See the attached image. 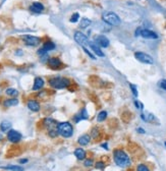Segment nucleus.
Returning a JSON list of instances; mask_svg holds the SVG:
<instances>
[{
	"mask_svg": "<svg viewBox=\"0 0 166 171\" xmlns=\"http://www.w3.org/2000/svg\"><path fill=\"white\" fill-rule=\"evenodd\" d=\"M113 160L115 164L121 168L128 167L131 163L128 155L121 149H116L113 151Z\"/></svg>",
	"mask_w": 166,
	"mask_h": 171,
	"instance_id": "nucleus-1",
	"label": "nucleus"
},
{
	"mask_svg": "<svg viewBox=\"0 0 166 171\" xmlns=\"http://www.w3.org/2000/svg\"><path fill=\"white\" fill-rule=\"evenodd\" d=\"M49 85L51 88L56 90H61L65 89L71 85V81L67 77H62V76H56V77H51L49 80Z\"/></svg>",
	"mask_w": 166,
	"mask_h": 171,
	"instance_id": "nucleus-2",
	"label": "nucleus"
},
{
	"mask_svg": "<svg viewBox=\"0 0 166 171\" xmlns=\"http://www.w3.org/2000/svg\"><path fill=\"white\" fill-rule=\"evenodd\" d=\"M57 130H58V134L61 136L62 138L68 139L71 138L74 134V128H72L71 123L68 121H64V122H60L57 125Z\"/></svg>",
	"mask_w": 166,
	"mask_h": 171,
	"instance_id": "nucleus-3",
	"label": "nucleus"
},
{
	"mask_svg": "<svg viewBox=\"0 0 166 171\" xmlns=\"http://www.w3.org/2000/svg\"><path fill=\"white\" fill-rule=\"evenodd\" d=\"M102 20L107 25L113 26V27H117V26L120 25V19H119V16L112 11L104 12L102 15Z\"/></svg>",
	"mask_w": 166,
	"mask_h": 171,
	"instance_id": "nucleus-4",
	"label": "nucleus"
},
{
	"mask_svg": "<svg viewBox=\"0 0 166 171\" xmlns=\"http://www.w3.org/2000/svg\"><path fill=\"white\" fill-rule=\"evenodd\" d=\"M134 57H136L137 60H139L140 62H142V63H145V64H153L154 63V59H153L149 54H147L145 52L138 51V52L134 53Z\"/></svg>",
	"mask_w": 166,
	"mask_h": 171,
	"instance_id": "nucleus-5",
	"label": "nucleus"
},
{
	"mask_svg": "<svg viewBox=\"0 0 166 171\" xmlns=\"http://www.w3.org/2000/svg\"><path fill=\"white\" fill-rule=\"evenodd\" d=\"M22 39L25 42L26 45H28V46H37L41 43L40 38L36 37V36H32V35H25V36H23Z\"/></svg>",
	"mask_w": 166,
	"mask_h": 171,
	"instance_id": "nucleus-6",
	"label": "nucleus"
},
{
	"mask_svg": "<svg viewBox=\"0 0 166 171\" xmlns=\"http://www.w3.org/2000/svg\"><path fill=\"white\" fill-rule=\"evenodd\" d=\"M6 138L12 144H17L22 140V134L19 131L14 130V129H10V130H8V133H7Z\"/></svg>",
	"mask_w": 166,
	"mask_h": 171,
	"instance_id": "nucleus-7",
	"label": "nucleus"
},
{
	"mask_svg": "<svg viewBox=\"0 0 166 171\" xmlns=\"http://www.w3.org/2000/svg\"><path fill=\"white\" fill-rule=\"evenodd\" d=\"M74 41H76L77 44H80V45H86V44H89L88 37L82 32H76L74 35Z\"/></svg>",
	"mask_w": 166,
	"mask_h": 171,
	"instance_id": "nucleus-8",
	"label": "nucleus"
},
{
	"mask_svg": "<svg viewBox=\"0 0 166 171\" xmlns=\"http://www.w3.org/2000/svg\"><path fill=\"white\" fill-rule=\"evenodd\" d=\"M48 66L50 67L51 69H59L62 65V62L59 58L57 57H52V58H49L48 61Z\"/></svg>",
	"mask_w": 166,
	"mask_h": 171,
	"instance_id": "nucleus-9",
	"label": "nucleus"
},
{
	"mask_svg": "<svg viewBox=\"0 0 166 171\" xmlns=\"http://www.w3.org/2000/svg\"><path fill=\"white\" fill-rule=\"evenodd\" d=\"M96 43L98 44L99 46H101V47H103V48H107L108 46H109V40L107 39V37H105V36H103V35H99V36H97L96 37Z\"/></svg>",
	"mask_w": 166,
	"mask_h": 171,
	"instance_id": "nucleus-10",
	"label": "nucleus"
},
{
	"mask_svg": "<svg viewBox=\"0 0 166 171\" xmlns=\"http://www.w3.org/2000/svg\"><path fill=\"white\" fill-rule=\"evenodd\" d=\"M141 37L145 39H157L158 35L155 32H153V31L148 30V28H142Z\"/></svg>",
	"mask_w": 166,
	"mask_h": 171,
	"instance_id": "nucleus-11",
	"label": "nucleus"
},
{
	"mask_svg": "<svg viewBox=\"0 0 166 171\" xmlns=\"http://www.w3.org/2000/svg\"><path fill=\"white\" fill-rule=\"evenodd\" d=\"M28 108L33 112H38V111H40V103L37 100H29Z\"/></svg>",
	"mask_w": 166,
	"mask_h": 171,
	"instance_id": "nucleus-12",
	"label": "nucleus"
},
{
	"mask_svg": "<svg viewBox=\"0 0 166 171\" xmlns=\"http://www.w3.org/2000/svg\"><path fill=\"white\" fill-rule=\"evenodd\" d=\"M30 10L34 14H40L41 11L44 10V5L40 2H34V3L30 6Z\"/></svg>",
	"mask_w": 166,
	"mask_h": 171,
	"instance_id": "nucleus-13",
	"label": "nucleus"
},
{
	"mask_svg": "<svg viewBox=\"0 0 166 171\" xmlns=\"http://www.w3.org/2000/svg\"><path fill=\"white\" fill-rule=\"evenodd\" d=\"M45 85V82L42 77H36L35 81H34V85H33V90L34 91H39L41 90Z\"/></svg>",
	"mask_w": 166,
	"mask_h": 171,
	"instance_id": "nucleus-14",
	"label": "nucleus"
},
{
	"mask_svg": "<svg viewBox=\"0 0 166 171\" xmlns=\"http://www.w3.org/2000/svg\"><path fill=\"white\" fill-rule=\"evenodd\" d=\"M43 124H44V126H45V128H47V129L53 128V126H57V125H58L56 121L54 120L53 118H51V117H46V118H44V119H43Z\"/></svg>",
	"mask_w": 166,
	"mask_h": 171,
	"instance_id": "nucleus-15",
	"label": "nucleus"
},
{
	"mask_svg": "<svg viewBox=\"0 0 166 171\" xmlns=\"http://www.w3.org/2000/svg\"><path fill=\"white\" fill-rule=\"evenodd\" d=\"M89 46H90V48L92 49L93 52L95 53V55H97L99 57H104V53H103L102 50L98 47V45H96V44L93 42H89Z\"/></svg>",
	"mask_w": 166,
	"mask_h": 171,
	"instance_id": "nucleus-16",
	"label": "nucleus"
},
{
	"mask_svg": "<svg viewBox=\"0 0 166 171\" xmlns=\"http://www.w3.org/2000/svg\"><path fill=\"white\" fill-rule=\"evenodd\" d=\"M74 156L77 157V160H85L86 159V156H87V153L84 149L82 148H77V149L74 150Z\"/></svg>",
	"mask_w": 166,
	"mask_h": 171,
	"instance_id": "nucleus-17",
	"label": "nucleus"
},
{
	"mask_svg": "<svg viewBox=\"0 0 166 171\" xmlns=\"http://www.w3.org/2000/svg\"><path fill=\"white\" fill-rule=\"evenodd\" d=\"M90 141H91V136L89 134H83L82 136H80V138L77 139V142H79L81 146H87V145H89Z\"/></svg>",
	"mask_w": 166,
	"mask_h": 171,
	"instance_id": "nucleus-18",
	"label": "nucleus"
},
{
	"mask_svg": "<svg viewBox=\"0 0 166 171\" xmlns=\"http://www.w3.org/2000/svg\"><path fill=\"white\" fill-rule=\"evenodd\" d=\"M19 104V100L15 98H10L8 100H5L3 102V105L5 107H11V106H15Z\"/></svg>",
	"mask_w": 166,
	"mask_h": 171,
	"instance_id": "nucleus-19",
	"label": "nucleus"
},
{
	"mask_svg": "<svg viewBox=\"0 0 166 171\" xmlns=\"http://www.w3.org/2000/svg\"><path fill=\"white\" fill-rule=\"evenodd\" d=\"M10 128H11V122L8 120H3L0 124V128H1L2 131H7L10 130Z\"/></svg>",
	"mask_w": 166,
	"mask_h": 171,
	"instance_id": "nucleus-20",
	"label": "nucleus"
},
{
	"mask_svg": "<svg viewBox=\"0 0 166 171\" xmlns=\"http://www.w3.org/2000/svg\"><path fill=\"white\" fill-rule=\"evenodd\" d=\"M5 94L7 96H9V97L14 98V97H17V95H19V91L14 89V88H8L6 91H5Z\"/></svg>",
	"mask_w": 166,
	"mask_h": 171,
	"instance_id": "nucleus-21",
	"label": "nucleus"
},
{
	"mask_svg": "<svg viewBox=\"0 0 166 171\" xmlns=\"http://www.w3.org/2000/svg\"><path fill=\"white\" fill-rule=\"evenodd\" d=\"M48 131V134L50 138H56L58 136V130H57V126H53L51 128H48L47 129Z\"/></svg>",
	"mask_w": 166,
	"mask_h": 171,
	"instance_id": "nucleus-22",
	"label": "nucleus"
},
{
	"mask_svg": "<svg viewBox=\"0 0 166 171\" xmlns=\"http://www.w3.org/2000/svg\"><path fill=\"white\" fill-rule=\"evenodd\" d=\"M43 48L45 49L46 51H51L55 48V44H54L53 42H51V41H47V42L44 43Z\"/></svg>",
	"mask_w": 166,
	"mask_h": 171,
	"instance_id": "nucleus-23",
	"label": "nucleus"
},
{
	"mask_svg": "<svg viewBox=\"0 0 166 171\" xmlns=\"http://www.w3.org/2000/svg\"><path fill=\"white\" fill-rule=\"evenodd\" d=\"M100 130H99V128H92V130H91V136H92L93 139H95V140H98L99 139V136H100Z\"/></svg>",
	"mask_w": 166,
	"mask_h": 171,
	"instance_id": "nucleus-24",
	"label": "nucleus"
},
{
	"mask_svg": "<svg viewBox=\"0 0 166 171\" xmlns=\"http://www.w3.org/2000/svg\"><path fill=\"white\" fill-rule=\"evenodd\" d=\"M90 25H91V20L89 19H86V17H84V19H82L81 22H80V28H87Z\"/></svg>",
	"mask_w": 166,
	"mask_h": 171,
	"instance_id": "nucleus-25",
	"label": "nucleus"
},
{
	"mask_svg": "<svg viewBox=\"0 0 166 171\" xmlns=\"http://www.w3.org/2000/svg\"><path fill=\"white\" fill-rule=\"evenodd\" d=\"M106 118H107V112L103 110V111H101L99 114H98L97 121H99V122H102V121H104Z\"/></svg>",
	"mask_w": 166,
	"mask_h": 171,
	"instance_id": "nucleus-26",
	"label": "nucleus"
},
{
	"mask_svg": "<svg viewBox=\"0 0 166 171\" xmlns=\"http://www.w3.org/2000/svg\"><path fill=\"white\" fill-rule=\"evenodd\" d=\"M3 169L10 170V171H24V168L20 167V166H15V165H11V166H5L2 167Z\"/></svg>",
	"mask_w": 166,
	"mask_h": 171,
	"instance_id": "nucleus-27",
	"label": "nucleus"
},
{
	"mask_svg": "<svg viewBox=\"0 0 166 171\" xmlns=\"http://www.w3.org/2000/svg\"><path fill=\"white\" fill-rule=\"evenodd\" d=\"M137 171H150V169L148 168L147 165L145 164H139L137 167Z\"/></svg>",
	"mask_w": 166,
	"mask_h": 171,
	"instance_id": "nucleus-28",
	"label": "nucleus"
},
{
	"mask_svg": "<svg viewBox=\"0 0 166 171\" xmlns=\"http://www.w3.org/2000/svg\"><path fill=\"white\" fill-rule=\"evenodd\" d=\"M106 166V164L103 161H98V162H96V164H95V167L97 168V169H104Z\"/></svg>",
	"mask_w": 166,
	"mask_h": 171,
	"instance_id": "nucleus-29",
	"label": "nucleus"
},
{
	"mask_svg": "<svg viewBox=\"0 0 166 171\" xmlns=\"http://www.w3.org/2000/svg\"><path fill=\"white\" fill-rule=\"evenodd\" d=\"M79 19H80V14H77V12H74V14L71 16V22H77V20H79Z\"/></svg>",
	"mask_w": 166,
	"mask_h": 171,
	"instance_id": "nucleus-30",
	"label": "nucleus"
},
{
	"mask_svg": "<svg viewBox=\"0 0 166 171\" xmlns=\"http://www.w3.org/2000/svg\"><path fill=\"white\" fill-rule=\"evenodd\" d=\"M93 160L91 159V158H89V159H85V162H84V165L85 167H91L93 165Z\"/></svg>",
	"mask_w": 166,
	"mask_h": 171,
	"instance_id": "nucleus-31",
	"label": "nucleus"
},
{
	"mask_svg": "<svg viewBox=\"0 0 166 171\" xmlns=\"http://www.w3.org/2000/svg\"><path fill=\"white\" fill-rule=\"evenodd\" d=\"M129 88H131V92H133V95L134 96H138V90H137V88H136V86L133 85V84H129Z\"/></svg>",
	"mask_w": 166,
	"mask_h": 171,
	"instance_id": "nucleus-32",
	"label": "nucleus"
},
{
	"mask_svg": "<svg viewBox=\"0 0 166 171\" xmlns=\"http://www.w3.org/2000/svg\"><path fill=\"white\" fill-rule=\"evenodd\" d=\"M38 55L40 56V57H42V56H45V55H47V51L45 50L44 48H41V49H39L38 50Z\"/></svg>",
	"mask_w": 166,
	"mask_h": 171,
	"instance_id": "nucleus-33",
	"label": "nucleus"
},
{
	"mask_svg": "<svg viewBox=\"0 0 166 171\" xmlns=\"http://www.w3.org/2000/svg\"><path fill=\"white\" fill-rule=\"evenodd\" d=\"M80 115H81L82 119H88V112H87V110H86L85 108H84V109H82Z\"/></svg>",
	"mask_w": 166,
	"mask_h": 171,
	"instance_id": "nucleus-34",
	"label": "nucleus"
},
{
	"mask_svg": "<svg viewBox=\"0 0 166 171\" xmlns=\"http://www.w3.org/2000/svg\"><path fill=\"white\" fill-rule=\"evenodd\" d=\"M159 87L164 91H166V80H162V81L159 82Z\"/></svg>",
	"mask_w": 166,
	"mask_h": 171,
	"instance_id": "nucleus-35",
	"label": "nucleus"
},
{
	"mask_svg": "<svg viewBox=\"0 0 166 171\" xmlns=\"http://www.w3.org/2000/svg\"><path fill=\"white\" fill-rule=\"evenodd\" d=\"M83 50H84V51H85V53H87V54H88V55H89V56H90V57H91V58H92V59H94V58H95V55H94V54H92V53H91V52H90V51H89V50H88V49H87V48L83 47Z\"/></svg>",
	"mask_w": 166,
	"mask_h": 171,
	"instance_id": "nucleus-36",
	"label": "nucleus"
},
{
	"mask_svg": "<svg viewBox=\"0 0 166 171\" xmlns=\"http://www.w3.org/2000/svg\"><path fill=\"white\" fill-rule=\"evenodd\" d=\"M134 106H136L137 108H139V109H143V108H144V106H143V104L141 102H140V101H134Z\"/></svg>",
	"mask_w": 166,
	"mask_h": 171,
	"instance_id": "nucleus-37",
	"label": "nucleus"
},
{
	"mask_svg": "<svg viewBox=\"0 0 166 171\" xmlns=\"http://www.w3.org/2000/svg\"><path fill=\"white\" fill-rule=\"evenodd\" d=\"M141 31H142L141 28H137V31L134 32V36H136V37H138V36H141Z\"/></svg>",
	"mask_w": 166,
	"mask_h": 171,
	"instance_id": "nucleus-38",
	"label": "nucleus"
},
{
	"mask_svg": "<svg viewBox=\"0 0 166 171\" xmlns=\"http://www.w3.org/2000/svg\"><path fill=\"white\" fill-rule=\"evenodd\" d=\"M20 164H25V163H28V159H23V160H20Z\"/></svg>",
	"mask_w": 166,
	"mask_h": 171,
	"instance_id": "nucleus-39",
	"label": "nucleus"
},
{
	"mask_svg": "<svg viewBox=\"0 0 166 171\" xmlns=\"http://www.w3.org/2000/svg\"><path fill=\"white\" fill-rule=\"evenodd\" d=\"M138 133H140V134H145V130H144V129H142V128H138Z\"/></svg>",
	"mask_w": 166,
	"mask_h": 171,
	"instance_id": "nucleus-40",
	"label": "nucleus"
},
{
	"mask_svg": "<svg viewBox=\"0 0 166 171\" xmlns=\"http://www.w3.org/2000/svg\"><path fill=\"white\" fill-rule=\"evenodd\" d=\"M101 147H102V148H105L106 150L108 149V147H107V144H102V145H101Z\"/></svg>",
	"mask_w": 166,
	"mask_h": 171,
	"instance_id": "nucleus-41",
	"label": "nucleus"
},
{
	"mask_svg": "<svg viewBox=\"0 0 166 171\" xmlns=\"http://www.w3.org/2000/svg\"><path fill=\"white\" fill-rule=\"evenodd\" d=\"M2 140H3V136H2V134H0V141H2Z\"/></svg>",
	"mask_w": 166,
	"mask_h": 171,
	"instance_id": "nucleus-42",
	"label": "nucleus"
}]
</instances>
